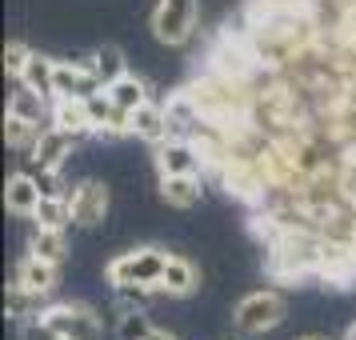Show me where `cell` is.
Here are the masks:
<instances>
[{
  "label": "cell",
  "mask_w": 356,
  "mask_h": 340,
  "mask_svg": "<svg viewBox=\"0 0 356 340\" xmlns=\"http://www.w3.org/2000/svg\"><path fill=\"white\" fill-rule=\"evenodd\" d=\"M196 17H200V4L196 0H161L156 13H152V33H156L161 44L180 49L196 33Z\"/></svg>",
  "instance_id": "obj_2"
},
{
  "label": "cell",
  "mask_w": 356,
  "mask_h": 340,
  "mask_svg": "<svg viewBox=\"0 0 356 340\" xmlns=\"http://www.w3.org/2000/svg\"><path fill=\"white\" fill-rule=\"evenodd\" d=\"M20 340H65V337H60L44 316H29L24 328H20Z\"/></svg>",
  "instance_id": "obj_26"
},
{
  "label": "cell",
  "mask_w": 356,
  "mask_h": 340,
  "mask_svg": "<svg viewBox=\"0 0 356 340\" xmlns=\"http://www.w3.org/2000/svg\"><path fill=\"white\" fill-rule=\"evenodd\" d=\"M164 264H168V252L156 248V244H145V248H132V252H120L116 260H108V284L120 289V284H145V289H156L164 276Z\"/></svg>",
  "instance_id": "obj_1"
},
{
  "label": "cell",
  "mask_w": 356,
  "mask_h": 340,
  "mask_svg": "<svg viewBox=\"0 0 356 340\" xmlns=\"http://www.w3.org/2000/svg\"><path fill=\"white\" fill-rule=\"evenodd\" d=\"M300 340H321V337H300Z\"/></svg>",
  "instance_id": "obj_30"
},
{
  "label": "cell",
  "mask_w": 356,
  "mask_h": 340,
  "mask_svg": "<svg viewBox=\"0 0 356 340\" xmlns=\"http://www.w3.org/2000/svg\"><path fill=\"white\" fill-rule=\"evenodd\" d=\"M29 56H33V49H29V44L8 40V44H4V72L20 81V72H24V65H29Z\"/></svg>",
  "instance_id": "obj_25"
},
{
  "label": "cell",
  "mask_w": 356,
  "mask_h": 340,
  "mask_svg": "<svg viewBox=\"0 0 356 340\" xmlns=\"http://www.w3.org/2000/svg\"><path fill=\"white\" fill-rule=\"evenodd\" d=\"M36 136H40V124L24 120V116L4 113V140H8V148H20V152H29V148L36 145Z\"/></svg>",
  "instance_id": "obj_22"
},
{
  "label": "cell",
  "mask_w": 356,
  "mask_h": 340,
  "mask_svg": "<svg viewBox=\"0 0 356 340\" xmlns=\"http://www.w3.org/2000/svg\"><path fill=\"white\" fill-rule=\"evenodd\" d=\"M68 209H72V225H81V228L104 225V216H108V188L100 180H81L72 188V196H68Z\"/></svg>",
  "instance_id": "obj_5"
},
{
  "label": "cell",
  "mask_w": 356,
  "mask_h": 340,
  "mask_svg": "<svg viewBox=\"0 0 356 340\" xmlns=\"http://www.w3.org/2000/svg\"><path fill=\"white\" fill-rule=\"evenodd\" d=\"M156 292H164V296H193L196 292V268L184 257H168Z\"/></svg>",
  "instance_id": "obj_15"
},
{
  "label": "cell",
  "mask_w": 356,
  "mask_h": 340,
  "mask_svg": "<svg viewBox=\"0 0 356 340\" xmlns=\"http://www.w3.org/2000/svg\"><path fill=\"white\" fill-rule=\"evenodd\" d=\"M49 120L60 132L76 136V140H81V136H88V132H97V129H92L88 100H81V97H56V100H52V108H49Z\"/></svg>",
  "instance_id": "obj_9"
},
{
  "label": "cell",
  "mask_w": 356,
  "mask_h": 340,
  "mask_svg": "<svg viewBox=\"0 0 356 340\" xmlns=\"http://www.w3.org/2000/svg\"><path fill=\"white\" fill-rule=\"evenodd\" d=\"M148 337H152V321H148L145 308L120 312V321H116V340H148Z\"/></svg>",
  "instance_id": "obj_23"
},
{
  "label": "cell",
  "mask_w": 356,
  "mask_h": 340,
  "mask_svg": "<svg viewBox=\"0 0 356 340\" xmlns=\"http://www.w3.org/2000/svg\"><path fill=\"white\" fill-rule=\"evenodd\" d=\"M344 340H356V324H353V328H348V337H344Z\"/></svg>",
  "instance_id": "obj_29"
},
{
  "label": "cell",
  "mask_w": 356,
  "mask_h": 340,
  "mask_svg": "<svg viewBox=\"0 0 356 340\" xmlns=\"http://www.w3.org/2000/svg\"><path fill=\"white\" fill-rule=\"evenodd\" d=\"M29 252L40 260H49V264H60L68 252V244H65V228H33V236H29Z\"/></svg>",
  "instance_id": "obj_16"
},
{
  "label": "cell",
  "mask_w": 356,
  "mask_h": 340,
  "mask_svg": "<svg viewBox=\"0 0 356 340\" xmlns=\"http://www.w3.org/2000/svg\"><path fill=\"white\" fill-rule=\"evenodd\" d=\"M116 292V305H120V312H132V308H148V300H152V292L156 289H145V284H120Z\"/></svg>",
  "instance_id": "obj_24"
},
{
  "label": "cell",
  "mask_w": 356,
  "mask_h": 340,
  "mask_svg": "<svg viewBox=\"0 0 356 340\" xmlns=\"http://www.w3.org/2000/svg\"><path fill=\"white\" fill-rule=\"evenodd\" d=\"M129 124H132V136H140L148 145H161V140H168V132H172L168 113H164L161 104H152V100H145L140 108H132Z\"/></svg>",
  "instance_id": "obj_11"
},
{
  "label": "cell",
  "mask_w": 356,
  "mask_h": 340,
  "mask_svg": "<svg viewBox=\"0 0 356 340\" xmlns=\"http://www.w3.org/2000/svg\"><path fill=\"white\" fill-rule=\"evenodd\" d=\"M33 177L44 196H65L60 193V168H33Z\"/></svg>",
  "instance_id": "obj_27"
},
{
  "label": "cell",
  "mask_w": 356,
  "mask_h": 340,
  "mask_svg": "<svg viewBox=\"0 0 356 340\" xmlns=\"http://www.w3.org/2000/svg\"><path fill=\"white\" fill-rule=\"evenodd\" d=\"M65 340H100V321L88 305H52L40 312Z\"/></svg>",
  "instance_id": "obj_4"
},
{
  "label": "cell",
  "mask_w": 356,
  "mask_h": 340,
  "mask_svg": "<svg viewBox=\"0 0 356 340\" xmlns=\"http://www.w3.org/2000/svg\"><path fill=\"white\" fill-rule=\"evenodd\" d=\"M8 113L24 116V120H33V124H40L44 113H49V100L40 97V92H33L29 84H17V92H8Z\"/></svg>",
  "instance_id": "obj_18"
},
{
  "label": "cell",
  "mask_w": 356,
  "mask_h": 340,
  "mask_svg": "<svg viewBox=\"0 0 356 340\" xmlns=\"http://www.w3.org/2000/svg\"><path fill=\"white\" fill-rule=\"evenodd\" d=\"M104 92H108V97H113L116 104H120V108H124V113H132V108H140V104L148 100V88H145V81H136L132 72H124L120 81H113L108 88H104Z\"/></svg>",
  "instance_id": "obj_19"
},
{
  "label": "cell",
  "mask_w": 356,
  "mask_h": 340,
  "mask_svg": "<svg viewBox=\"0 0 356 340\" xmlns=\"http://www.w3.org/2000/svg\"><path fill=\"white\" fill-rule=\"evenodd\" d=\"M88 113H92V129H97V136H124V132H132V124H129V113L116 104L104 88L100 92H92L88 97Z\"/></svg>",
  "instance_id": "obj_10"
},
{
  "label": "cell",
  "mask_w": 356,
  "mask_h": 340,
  "mask_svg": "<svg viewBox=\"0 0 356 340\" xmlns=\"http://www.w3.org/2000/svg\"><path fill=\"white\" fill-rule=\"evenodd\" d=\"M92 68H97V76H100V84H104V88L129 72V68H124V52L116 49V44H100V49L92 52Z\"/></svg>",
  "instance_id": "obj_20"
},
{
  "label": "cell",
  "mask_w": 356,
  "mask_h": 340,
  "mask_svg": "<svg viewBox=\"0 0 356 340\" xmlns=\"http://www.w3.org/2000/svg\"><path fill=\"white\" fill-rule=\"evenodd\" d=\"M17 284L24 292H33L36 300L40 296H49L52 289H56V264H49V260H40V257H29L20 260V268H17Z\"/></svg>",
  "instance_id": "obj_12"
},
{
  "label": "cell",
  "mask_w": 356,
  "mask_h": 340,
  "mask_svg": "<svg viewBox=\"0 0 356 340\" xmlns=\"http://www.w3.org/2000/svg\"><path fill=\"white\" fill-rule=\"evenodd\" d=\"M72 145H76V136H68L56 124H49V129H40L36 145L29 148V161H33V168H60L72 156Z\"/></svg>",
  "instance_id": "obj_8"
},
{
  "label": "cell",
  "mask_w": 356,
  "mask_h": 340,
  "mask_svg": "<svg viewBox=\"0 0 356 340\" xmlns=\"http://www.w3.org/2000/svg\"><path fill=\"white\" fill-rule=\"evenodd\" d=\"M33 220L40 228H65L72 220V209H68V196H40Z\"/></svg>",
  "instance_id": "obj_21"
},
{
  "label": "cell",
  "mask_w": 356,
  "mask_h": 340,
  "mask_svg": "<svg viewBox=\"0 0 356 340\" xmlns=\"http://www.w3.org/2000/svg\"><path fill=\"white\" fill-rule=\"evenodd\" d=\"M40 184H36L33 172H17V177H8V184H4V204H8V212H17V216H33L36 204H40Z\"/></svg>",
  "instance_id": "obj_13"
},
{
  "label": "cell",
  "mask_w": 356,
  "mask_h": 340,
  "mask_svg": "<svg viewBox=\"0 0 356 340\" xmlns=\"http://www.w3.org/2000/svg\"><path fill=\"white\" fill-rule=\"evenodd\" d=\"M148 340H177V337H168V332H161V328H152V337Z\"/></svg>",
  "instance_id": "obj_28"
},
{
  "label": "cell",
  "mask_w": 356,
  "mask_h": 340,
  "mask_svg": "<svg viewBox=\"0 0 356 340\" xmlns=\"http://www.w3.org/2000/svg\"><path fill=\"white\" fill-rule=\"evenodd\" d=\"M161 196L172 209H193L200 204V180L196 177H161Z\"/></svg>",
  "instance_id": "obj_17"
},
{
  "label": "cell",
  "mask_w": 356,
  "mask_h": 340,
  "mask_svg": "<svg viewBox=\"0 0 356 340\" xmlns=\"http://www.w3.org/2000/svg\"><path fill=\"white\" fill-rule=\"evenodd\" d=\"M284 312H289V305L280 292H252L236 305L232 321H236V332H244V337H264L284 321Z\"/></svg>",
  "instance_id": "obj_3"
},
{
  "label": "cell",
  "mask_w": 356,
  "mask_h": 340,
  "mask_svg": "<svg viewBox=\"0 0 356 340\" xmlns=\"http://www.w3.org/2000/svg\"><path fill=\"white\" fill-rule=\"evenodd\" d=\"M100 88H104V84H100L92 60H72V65H60V60H56V97L88 100L92 92H100Z\"/></svg>",
  "instance_id": "obj_7"
},
{
  "label": "cell",
  "mask_w": 356,
  "mask_h": 340,
  "mask_svg": "<svg viewBox=\"0 0 356 340\" xmlns=\"http://www.w3.org/2000/svg\"><path fill=\"white\" fill-rule=\"evenodd\" d=\"M20 84H29V88L40 92L44 100H56V60L33 52V56H29V65H24V72H20Z\"/></svg>",
  "instance_id": "obj_14"
},
{
  "label": "cell",
  "mask_w": 356,
  "mask_h": 340,
  "mask_svg": "<svg viewBox=\"0 0 356 340\" xmlns=\"http://www.w3.org/2000/svg\"><path fill=\"white\" fill-rule=\"evenodd\" d=\"M200 148L188 140V136H168L161 140L156 148V168H161V177H196V168H200Z\"/></svg>",
  "instance_id": "obj_6"
}]
</instances>
